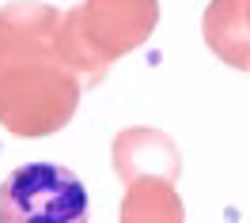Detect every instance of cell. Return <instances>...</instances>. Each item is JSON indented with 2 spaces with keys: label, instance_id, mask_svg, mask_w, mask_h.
I'll return each instance as SVG.
<instances>
[{
  "label": "cell",
  "instance_id": "6da1fadb",
  "mask_svg": "<svg viewBox=\"0 0 250 223\" xmlns=\"http://www.w3.org/2000/svg\"><path fill=\"white\" fill-rule=\"evenodd\" d=\"M87 216V189L68 167L31 163L0 186V223H76Z\"/></svg>",
  "mask_w": 250,
  "mask_h": 223
},
{
  "label": "cell",
  "instance_id": "7a4b0ae2",
  "mask_svg": "<svg viewBox=\"0 0 250 223\" xmlns=\"http://www.w3.org/2000/svg\"><path fill=\"white\" fill-rule=\"evenodd\" d=\"M205 46L224 64L250 72V0H212L205 8Z\"/></svg>",
  "mask_w": 250,
  "mask_h": 223
}]
</instances>
